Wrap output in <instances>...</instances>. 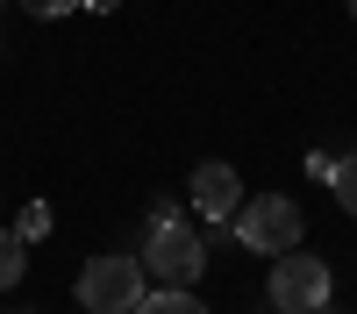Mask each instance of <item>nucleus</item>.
Instances as JSON below:
<instances>
[{"label":"nucleus","mask_w":357,"mask_h":314,"mask_svg":"<svg viewBox=\"0 0 357 314\" xmlns=\"http://www.w3.org/2000/svg\"><path fill=\"white\" fill-rule=\"evenodd\" d=\"M72 293L86 314H136V300L151 293L143 285V257H86Z\"/></svg>","instance_id":"obj_1"},{"label":"nucleus","mask_w":357,"mask_h":314,"mask_svg":"<svg viewBox=\"0 0 357 314\" xmlns=\"http://www.w3.org/2000/svg\"><path fill=\"white\" fill-rule=\"evenodd\" d=\"M143 272H151L158 285H193L207 272V243L178 214L172 221H151V228H143Z\"/></svg>","instance_id":"obj_2"},{"label":"nucleus","mask_w":357,"mask_h":314,"mask_svg":"<svg viewBox=\"0 0 357 314\" xmlns=\"http://www.w3.org/2000/svg\"><path fill=\"white\" fill-rule=\"evenodd\" d=\"M301 207H293L286 193H257V200H243L236 207V243L243 250H257V257H279V250H293L301 243Z\"/></svg>","instance_id":"obj_3"},{"label":"nucleus","mask_w":357,"mask_h":314,"mask_svg":"<svg viewBox=\"0 0 357 314\" xmlns=\"http://www.w3.org/2000/svg\"><path fill=\"white\" fill-rule=\"evenodd\" d=\"M264 300H272L279 314H314L329 307V265L307 250H279L272 257V278H264Z\"/></svg>","instance_id":"obj_4"},{"label":"nucleus","mask_w":357,"mask_h":314,"mask_svg":"<svg viewBox=\"0 0 357 314\" xmlns=\"http://www.w3.org/2000/svg\"><path fill=\"white\" fill-rule=\"evenodd\" d=\"M193 207L215 221V228H229V221H236V207H243V179H236V164L207 157V164L193 171Z\"/></svg>","instance_id":"obj_5"},{"label":"nucleus","mask_w":357,"mask_h":314,"mask_svg":"<svg viewBox=\"0 0 357 314\" xmlns=\"http://www.w3.org/2000/svg\"><path fill=\"white\" fill-rule=\"evenodd\" d=\"M136 314H207V300H193V285H158L136 300Z\"/></svg>","instance_id":"obj_6"},{"label":"nucleus","mask_w":357,"mask_h":314,"mask_svg":"<svg viewBox=\"0 0 357 314\" xmlns=\"http://www.w3.org/2000/svg\"><path fill=\"white\" fill-rule=\"evenodd\" d=\"M22 272H29V243L15 236V228H0V293L22 285Z\"/></svg>","instance_id":"obj_7"},{"label":"nucleus","mask_w":357,"mask_h":314,"mask_svg":"<svg viewBox=\"0 0 357 314\" xmlns=\"http://www.w3.org/2000/svg\"><path fill=\"white\" fill-rule=\"evenodd\" d=\"M329 193L343 200V214H357V150H350V157H336V179H329Z\"/></svg>","instance_id":"obj_8"},{"label":"nucleus","mask_w":357,"mask_h":314,"mask_svg":"<svg viewBox=\"0 0 357 314\" xmlns=\"http://www.w3.org/2000/svg\"><path fill=\"white\" fill-rule=\"evenodd\" d=\"M15 236H22V243H36V236H50V207H43V200H29V207L15 214Z\"/></svg>","instance_id":"obj_9"},{"label":"nucleus","mask_w":357,"mask_h":314,"mask_svg":"<svg viewBox=\"0 0 357 314\" xmlns=\"http://www.w3.org/2000/svg\"><path fill=\"white\" fill-rule=\"evenodd\" d=\"M22 8H29V15H36V22H57V15H79V8H86V0H22Z\"/></svg>","instance_id":"obj_10"},{"label":"nucleus","mask_w":357,"mask_h":314,"mask_svg":"<svg viewBox=\"0 0 357 314\" xmlns=\"http://www.w3.org/2000/svg\"><path fill=\"white\" fill-rule=\"evenodd\" d=\"M86 8H100V15H114V8H122V0H86Z\"/></svg>","instance_id":"obj_11"},{"label":"nucleus","mask_w":357,"mask_h":314,"mask_svg":"<svg viewBox=\"0 0 357 314\" xmlns=\"http://www.w3.org/2000/svg\"><path fill=\"white\" fill-rule=\"evenodd\" d=\"M314 314H336V307H314Z\"/></svg>","instance_id":"obj_12"},{"label":"nucleus","mask_w":357,"mask_h":314,"mask_svg":"<svg viewBox=\"0 0 357 314\" xmlns=\"http://www.w3.org/2000/svg\"><path fill=\"white\" fill-rule=\"evenodd\" d=\"M350 15H357V0H350Z\"/></svg>","instance_id":"obj_13"}]
</instances>
